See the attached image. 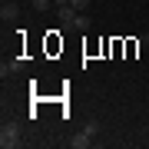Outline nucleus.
Wrapping results in <instances>:
<instances>
[{
    "label": "nucleus",
    "mask_w": 149,
    "mask_h": 149,
    "mask_svg": "<svg viewBox=\"0 0 149 149\" xmlns=\"http://www.w3.org/2000/svg\"><path fill=\"white\" fill-rule=\"evenodd\" d=\"M23 139H20V123H13V119H7L3 126H0V146L3 149H17Z\"/></svg>",
    "instance_id": "nucleus-1"
},
{
    "label": "nucleus",
    "mask_w": 149,
    "mask_h": 149,
    "mask_svg": "<svg viewBox=\"0 0 149 149\" xmlns=\"http://www.w3.org/2000/svg\"><path fill=\"white\" fill-rule=\"evenodd\" d=\"M23 66H27V60H23V56H10V60H3V66H0V76H3V80H7V76L20 73Z\"/></svg>",
    "instance_id": "nucleus-2"
},
{
    "label": "nucleus",
    "mask_w": 149,
    "mask_h": 149,
    "mask_svg": "<svg viewBox=\"0 0 149 149\" xmlns=\"http://www.w3.org/2000/svg\"><path fill=\"white\" fill-rule=\"evenodd\" d=\"M17 17H20V3H17V0H3V3H0V20L10 23Z\"/></svg>",
    "instance_id": "nucleus-3"
},
{
    "label": "nucleus",
    "mask_w": 149,
    "mask_h": 149,
    "mask_svg": "<svg viewBox=\"0 0 149 149\" xmlns=\"http://www.w3.org/2000/svg\"><path fill=\"white\" fill-rule=\"evenodd\" d=\"M70 146H73V149H90L93 146V136L90 133H76L73 139H70Z\"/></svg>",
    "instance_id": "nucleus-4"
},
{
    "label": "nucleus",
    "mask_w": 149,
    "mask_h": 149,
    "mask_svg": "<svg viewBox=\"0 0 149 149\" xmlns=\"http://www.w3.org/2000/svg\"><path fill=\"white\" fill-rule=\"evenodd\" d=\"M90 27H93V20H90L86 13H80V17H76V23H73V30H80V33H86Z\"/></svg>",
    "instance_id": "nucleus-5"
},
{
    "label": "nucleus",
    "mask_w": 149,
    "mask_h": 149,
    "mask_svg": "<svg viewBox=\"0 0 149 149\" xmlns=\"http://www.w3.org/2000/svg\"><path fill=\"white\" fill-rule=\"evenodd\" d=\"M83 133H90L96 139V133H100V119H86V126H83Z\"/></svg>",
    "instance_id": "nucleus-6"
},
{
    "label": "nucleus",
    "mask_w": 149,
    "mask_h": 149,
    "mask_svg": "<svg viewBox=\"0 0 149 149\" xmlns=\"http://www.w3.org/2000/svg\"><path fill=\"white\" fill-rule=\"evenodd\" d=\"M50 7H53V0H33V10H40V13L50 10Z\"/></svg>",
    "instance_id": "nucleus-7"
},
{
    "label": "nucleus",
    "mask_w": 149,
    "mask_h": 149,
    "mask_svg": "<svg viewBox=\"0 0 149 149\" xmlns=\"http://www.w3.org/2000/svg\"><path fill=\"white\" fill-rule=\"evenodd\" d=\"M70 7H76L80 13H86V7H90V0H70Z\"/></svg>",
    "instance_id": "nucleus-8"
}]
</instances>
